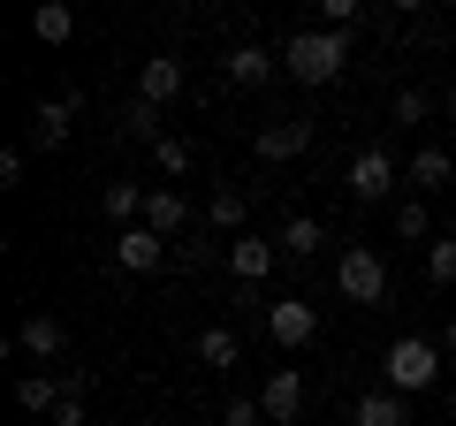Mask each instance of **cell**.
I'll return each mask as SVG.
<instances>
[{
    "mask_svg": "<svg viewBox=\"0 0 456 426\" xmlns=\"http://www.w3.org/2000/svg\"><path fill=\"white\" fill-rule=\"evenodd\" d=\"M342 61H350V38L342 31H289V46H281V69L297 84H335Z\"/></svg>",
    "mask_w": 456,
    "mask_h": 426,
    "instance_id": "cell-1",
    "label": "cell"
},
{
    "mask_svg": "<svg viewBox=\"0 0 456 426\" xmlns=\"http://www.w3.org/2000/svg\"><path fill=\"white\" fill-rule=\"evenodd\" d=\"M441 358H449V350L426 343V335H395L388 358H380V373H388L395 396H419V389H434V381H441Z\"/></svg>",
    "mask_w": 456,
    "mask_h": 426,
    "instance_id": "cell-2",
    "label": "cell"
},
{
    "mask_svg": "<svg viewBox=\"0 0 456 426\" xmlns=\"http://www.w3.org/2000/svg\"><path fill=\"white\" fill-rule=\"evenodd\" d=\"M335 290L350 297V305H380V297H388V266H380V251L350 244V251L335 259Z\"/></svg>",
    "mask_w": 456,
    "mask_h": 426,
    "instance_id": "cell-3",
    "label": "cell"
},
{
    "mask_svg": "<svg viewBox=\"0 0 456 426\" xmlns=\"http://www.w3.org/2000/svg\"><path fill=\"white\" fill-rule=\"evenodd\" d=\"M259 411H266V426H297V411H305V373H297V365H274L266 389H259Z\"/></svg>",
    "mask_w": 456,
    "mask_h": 426,
    "instance_id": "cell-4",
    "label": "cell"
},
{
    "mask_svg": "<svg viewBox=\"0 0 456 426\" xmlns=\"http://www.w3.org/2000/svg\"><path fill=\"white\" fill-rule=\"evenodd\" d=\"M266 335H274L281 350H305L312 335H320V312H312L305 297H281V305H266Z\"/></svg>",
    "mask_w": 456,
    "mask_h": 426,
    "instance_id": "cell-5",
    "label": "cell"
},
{
    "mask_svg": "<svg viewBox=\"0 0 456 426\" xmlns=\"http://www.w3.org/2000/svg\"><path fill=\"white\" fill-rule=\"evenodd\" d=\"M395 183H403V176H395V160H388L380 145L350 152V198H365V206H373V198H388Z\"/></svg>",
    "mask_w": 456,
    "mask_h": 426,
    "instance_id": "cell-6",
    "label": "cell"
},
{
    "mask_svg": "<svg viewBox=\"0 0 456 426\" xmlns=\"http://www.w3.org/2000/svg\"><path fill=\"white\" fill-rule=\"evenodd\" d=\"M114 259L130 266V274H160L167 266V236H152L145 221H137V229H114Z\"/></svg>",
    "mask_w": 456,
    "mask_h": 426,
    "instance_id": "cell-7",
    "label": "cell"
},
{
    "mask_svg": "<svg viewBox=\"0 0 456 426\" xmlns=\"http://www.w3.org/2000/svg\"><path fill=\"white\" fill-rule=\"evenodd\" d=\"M274 259H281V251L274 244H266V236H236V244H228V274H236V282H244V290H259V282L266 274H274Z\"/></svg>",
    "mask_w": 456,
    "mask_h": 426,
    "instance_id": "cell-8",
    "label": "cell"
},
{
    "mask_svg": "<svg viewBox=\"0 0 456 426\" xmlns=\"http://www.w3.org/2000/svg\"><path fill=\"white\" fill-rule=\"evenodd\" d=\"M69 122H77L69 99H38V107H31V152H61L69 145Z\"/></svg>",
    "mask_w": 456,
    "mask_h": 426,
    "instance_id": "cell-9",
    "label": "cell"
},
{
    "mask_svg": "<svg viewBox=\"0 0 456 426\" xmlns=\"http://www.w3.org/2000/svg\"><path fill=\"white\" fill-rule=\"evenodd\" d=\"M16 350H23V358H61V350H69V328L53 320V312H31V320L16 328Z\"/></svg>",
    "mask_w": 456,
    "mask_h": 426,
    "instance_id": "cell-10",
    "label": "cell"
},
{
    "mask_svg": "<svg viewBox=\"0 0 456 426\" xmlns=\"http://www.w3.org/2000/svg\"><path fill=\"white\" fill-rule=\"evenodd\" d=\"M137 99H145V107H167V99H183V61L152 53V61L137 69Z\"/></svg>",
    "mask_w": 456,
    "mask_h": 426,
    "instance_id": "cell-11",
    "label": "cell"
},
{
    "mask_svg": "<svg viewBox=\"0 0 456 426\" xmlns=\"http://www.w3.org/2000/svg\"><path fill=\"white\" fill-rule=\"evenodd\" d=\"M259 160H297V152L312 145V122H259Z\"/></svg>",
    "mask_w": 456,
    "mask_h": 426,
    "instance_id": "cell-12",
    "label": "cell"
},
{
    "mask_svg": "<svg viewBox=\"0 0 456 426\" xmlns=\"http://www.w3.org/2000/svg\"><path fill=\"white\" fill-rule=\"evenodd\" d=\"M350 426H411V404H403L395 389H373V396L350 404Z\"/></svg>",
    "mask_w": 456,
    "mask_h": 426,
    "instance_id": "cell-13",
    "label": "cell"
},
{
    "mask_svg": "<svg viewBox=\"0 0 456 426\" xmlns=\"http://www.w3.org/2000/svg\"><path fill=\"white\" fill-rule=\"evenodd\" d=\"M145 229H152V236L191 229V206H183V191H175V183H167V191H145Z\"/></svg>",
    "mask_w": 456,
    "mask_h": 426,
    "instance_id": "cell-14",
    "label": "cell"
},
{
    "mask_svg": "<svg viewBox=\"0 0 456 426\" xmlns=\"http://www.w3.org/2000/svg\"><path fill=\"white\" fill-rule=\"evenodd\" d=\"M16 404H23V411H46V419H53V411L69 404V381H61V373H23V381H16Z\"/></svg>",
    "mask_w": 456,
    "mask_h": 426,
    "instance_id": "cell-15",
    "label": "cell"
},
{
    "mask_svg": "<svg viewBox=\"0 0 456 426\" xmlns=\"http://www.w3.org/2000/svg\"><path fill=\"white\" fill-rule=\"evenodd\" d=\"M31 38H38V46H69V38H77V8H69V0L31 8Z\"/></svg>",
    "mask_w": 456,
    "mask_h": 426,
    "instance_id": "cell-16",
    "label": "cell"
},
{
    "mask_svg": "<svg viewBox=\"0 0 456 426\" xmlns=\"http://www.w3.org/2000/svg\"><path fill=\"white\" fill-rule=\"evenodd\" d=\"M228 84H266V77H274V69H281V53H266V46H228Z\"/></svg>",
    "mask_w": 456,
    "mask_h": 426,
    "instance_id": "cell-17",
    "label": "cell"
},
{
    "mask_svg": "<svg viewBox=\"0 0 456 426\" xmlns=\"http://www.w3.org/2000/svg\"><path fill=\"white\" fill-rule=\"evenodd\" d=\"M449 176H456V160L441 145H419V152H411V168H403V183H419V191H441Z\"/></svg>",
    "mask_w": 456,
    "mask_h": 426,
    "instance_id": "cell-18",
    "label": "cell"
},
{
    "mask_svg": "<svg viewBox=\"0 0 456 426\" xmlns=\"http://www.w3.org/2000/svg\"><path fill=\"white\" fill-rule=\"evenodd\" d=\"M160 115H167V107H145V99H130V107H122V137L152 152V145H160V137H167V130H160Z\"/></svg>",
    "mask_w": 456,
    "mask_h": 426,
    "instance_id": "cell-19",
    "label": "cell"
},
{
    "mask_svg": "<svg viewBox=\"0 0 456 426\" xmlns=\"http://www.w3.org/2000/svg\"><path fill=\"white\" fill-rule=\"evenodd\" d=\"M274 251L312 259V251H320V221H312V213H289V221H281V236H274Z\"/></svg>",
    "mask_w": 456,
    "mask_h": 426,
    "instance_id": "cell-20",
    "label": "cell"
},
{
    "mask_svg": "<svg viewBox=\"0 0 456 426\" xmlns=\"http://www.w3.org/2000/svg\"><path fill=\"white\" fill-rule=\"evenodd\" d=\"M107 221L114 229H137V221H145V191H137V183H107Z\"/></svg>",
    "mask_w": 456,
    "mask_h": 426,
    "instance_id": "cell-21",
    "label": "cell"
},
{
    "mask_svg": "<svg viewBox=\"0 0 456 426\" xmlns=\"http://www.w3.org/2000/svg\"><path fill=\"white\" fill-rule=\"evenodd\" d=\"M198 358L221 365V373H228V365H244V343H236V328H206V335H198Z\"/></svg>",
    "mask_w": 456,
    "mask_h": 426,
    "instance_id": "cell-22",
    "label": "cell"
},
{
    "mask_svg": "<svg viewBox=\"0 0 456 426\" xmlns=\"http://www.w3.org/2000/svg\"><path fill=\"white\" fill-rule=\"evenodd\" d=\"M206 221L236 244V236H244V198H236V191H213V198H206Z\"/></svg>",
    "mask_w": 456,
    "mask_h": 426,
    "instance_id": "cell-23",
    "label": "cell"
},
{
    "mask_svg": "<svg viewBox=\"0 0 456 426\" xmlns=\"http://www.w3.org/2000/svg\"><path fill=\"white\" fill-rule=\"evenodd\" d=\"M426 282H434V290L456 282V236H434V244H426Z\"/></svg>",
    "mask_w": 456,
    "mask_h": 426,
    "instance_id": "cell-24",
    "label": "cell"
},
{
    "mask_svg": "<svg viewBox=\"0 0 456 426\" xmlns=\"http://www.w3.org/2000/svg\"><path fill=\"white\" fill-rule=\"evenodd\" d=\"M395 236H403V244L434 236V213H426V198H403V206H395Z\"/></svg>",
    "mask_w": 456,
    "mask_h": 426,
    "instance_id": "cell-25",
    "label": "cell"
},
{
    "mask_svg": "<svg viewBox=\"0 0 456 426\" xmlns=\"http://www.w3.org/2000/svg\"><path fill=\"white\" fill-rule=\"evenodd\" d=\"M191 160L198 152L183 145V137H160V145H152V168H160V176H191Z\"/></svg>",
    "mask_w": 456,
    "mask_h": 426,
    "instance_id": "cell-26",
    "label": "cell"
},
{
    "mask_svg": "<svg viewBox=\"0 0 456 426\" xmlns=\"http://www.w3.org/2000/svg\"><path fill=\"white\" fill-rule=\"evenodd\" d=\"M358 0H320V31H358Z\"/></svg>",
    "mask_w": 456,
    "mask_h": 426,
    "instance_id": "cell-27",
    "label": "cell"
},
{
    "mask_svg": "<svg viewBox=\"0 0 456 426\" xmlns=\"http://www.w3.org/2000/svg\"><path fill=\"white\" fill-rule=\"evenodd\" d=\"M395 122H426V92L411 84V92H395Z\"/></svg>",
    "mask_w": 456,
    "mask_h": 426,
    "instance_id": "cell-28",
    "label": "cell"
},
{
    "mask_svg": "<svg viewBox=\"0 0 456 426\" xmlns=\"http://www.w3.org/2000/svg\"><path fill=\"white\" fill-rule=\"evenodd\" d=\"M46 426H92V419H84V396H69V404H61V411H53V419H46Z\"/></svg>",
    "mask_w": 456,
    "mask_h": 426,
    "instance_id": "cell-29",
    "label": "cell"
},
{
    "mask_svg": "<svg viewBox=\"0 0 456 426\" xmlns=\"http://www.w3.org/2000/svg\"><path fill=\"white\" fill-rule=\"evenodd\" d=\"M441 350H449V358H456V320H449V328H441Z\"/></svg>",
    "mask_w": 456,
    "mask_h": 426,
    "instance_id": "cell-30",
    "label": "cell"
},
{
    "mask_svg": "<svg viewBox=\"0 0 456 426\" xmlns=\"http://www.w3.org/2000/svg\"><path fill=\"white\" fill-rule=\"evenodd\" d=\"M449 122H456V92H449Z\"/></svg>",
    "mask_w": 456,
    "mask_h": 426,
    "instance_id": "cell-31",
    "label": "cell"
},
{
    "mask_svg": "<svg viewBox=\"0 0 456 426\" xmlns=\"http://www.w3.org/2000/svg\"><path fill=\"white\" fill-rule=\"evenodd\" d=\"M449 404H456V381H449Z\"/></svg>",
    "mask_w": 456,
    "mask_h": 426,
    "instance_id": "cell-32",
    "label": "cell"
}]
</instances>
